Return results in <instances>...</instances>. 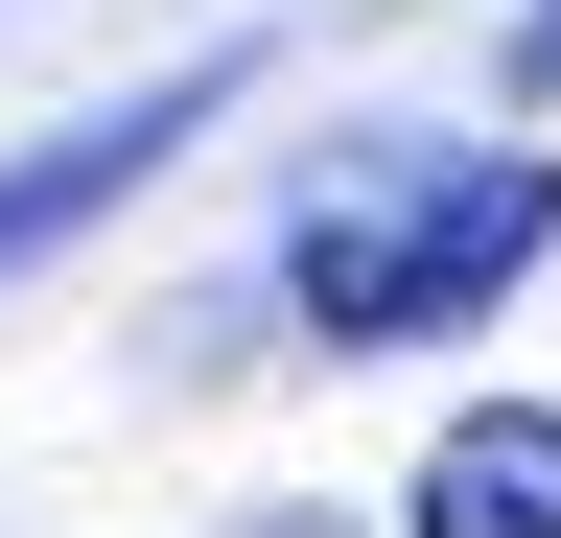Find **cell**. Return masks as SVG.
Instances as JSON below:
<instances>
[{"label": "cell", "mask_w": 561, "mask_h": 538, "mask_svg": "<svg viewBox=\"0 0 561 538\" xmlns=\"http://www.w3.org/2000/svg\"><path fill=\"white\" fill-rule=\"evenodd\" d=\"M234 94H257L234 47H187L164 94H117V117H70V141H24V164H0V282H24V257H70L94 211H140V187H164V164H187L210 117H234Z\"/></svg>", "instance_id": "2"}, {"label": "cell", "mask_w": 561, "mask_h": 538, "mask_svg": "<svg viewBox=\"0 0 561 538\" xmlns=\"http://www.w3.org/2000/svg\"><path fill=\"white\" fill-rule=\"evenodd\" d=\"M515 117H561V0H515Z\"/></svg>", "instance_id": "4"}, {"label": "cell", "mask_w": 561, "mask_h": 538, "mask_svg": "<svg viewBox=\"0 0 561 538\" xmlns=\"http://www.w3.org/2000/svg\"><path fill=\"white\" fill-rule=\"evenodd\" d=\"M538 257H561V164L538 141H421V117H375V141H328L280 187V305H305V352H445Z\"/></svg>", "instance_id": "1"}, {"label": "cell", "mask_w": 561, "mask_h": 538, "mask_svg": "<svg viewBox=\"0 0 561 538\" xmlns=\"http://www.w3.org/2000/svg\"><path fill=\"white\" fill-rule=\"evenodd\" d=\"M398 538H561V398H468V422L421 445Z\"/></svg>", "instance_id": "3"}, {"label": "cell", "mask_w": 561, "mask_h": 538, "mask_svg": "<svg viewBox=\"0 0 561 538\" xmlns=\"http://www.w3.org/2000/svg\"><path fill=\"white\" fill-rule=\"evenodd\" d=\"M234 538H351V515H234Z\"/></svg>", "instance_id": "5"}]
</instances>
